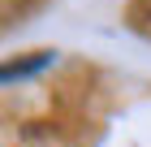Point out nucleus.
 Segmentation results:
<instances>
[{"mask_svg": "<svg viewBox=\"0 0 151 147\" xmlns=\"http://www.w3.org/2000/svg\"><path fill=\"white\" fill-rule=\"evenodd\" d=\"M56 61V52H35L30 61H13V65H0V82H9V78H35L39 69H47Z\"/></svg>", "mask_w": 151, "mask_h": 147, "instance_id": "f257e3e1", "label": "nucleus"}]
</instances>
